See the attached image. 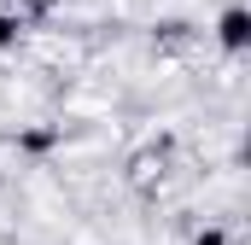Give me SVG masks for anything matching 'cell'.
Here are the masks:
<instances>
[{
	"instance_id": "obj_3",
	"label": "cell",
	"mask_w": 251,
	"mask_h": 245,
	"mask_svg": "<svg viewBox=\"0 0 251 245\" xmlns=\"http://www.w3.org/2000/svg\"><path fill=\"white\" fill-rule=\"evenodd\" d=\"M193 245H228V240H222V234L210 228V234H199V240H193Z\"/></svg>"
},
{
	"instance_id": "obj_1",
	"label": "cell",
	"mask_w": 251,
	"mask_h": 245,
	"mask_svg": "<svg viewBox=\"0 0 251 245\" xmlns=\"http://www.w3.org/2000/svg\"><path fill=\"white\" fill-rule=\"evenodd\" d=\"M246 35H251V18H246V12H240V6H234V12H222V47H228V53H240V47H246Z\"/></svg>"
},
{
	"instance_id": "obj_2",
	"label": "cell",
	"mask_w": 251,
	"mask_h": 245,
	"mask_svg": "<svg viewBox=\"0 0 251 245\" xmlns=\"http://www.w3.org/2000/svg\"><path fill=\"white\" fill-rule=\"evenodd\" d=\"M6 41H18V18H0V47Z\"/></svg>"
}]
</instances>
